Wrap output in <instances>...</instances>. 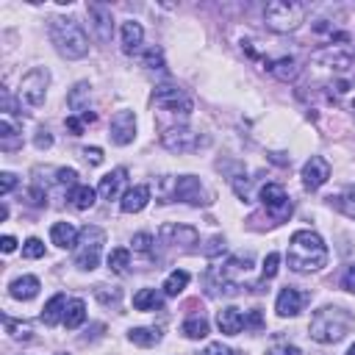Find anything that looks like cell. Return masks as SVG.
Returning <instances> with one entry per match:
<instances>
[{"mask_svg": "<svg viewBox=\"0 0 355 355\" xmlns=\"http://www.w3.org/2000/svg\"><path fill=\"white\" fill-rule=\"evenodd\" d=\"M286 261H288V269L300 275L319 272L327 263V244L316 230H297L288 239Z\"/></svg>", "mask_w": 355, "mask_h": 355, "instance_id": "cell-1", "label": "cell"}, {"mask_svg": "<svg viewBox=\"0 0 355 355\" xmlns=\"http://www.w3.org/2000/svg\"><path fill=\"white\" fill-rule=\"evenodd\" d=\"M352 324H355V316L347 308L324 305V308L313 311V316L308 322V336L316 344H336L352 330Z\"/></svg>", "mask_w": 355, "mask_h": 355, "instance_id": "cell-2", "label": "cell"}, {"mask_svg": "<svg viewBox=\"0 0 355 355\" xmlns=\"http://www.w3.org/2000/svg\"><path fill=\"white\" fill-rule=\"evenodd\" d=\"M50 42L58 55L67 61H78L89 55V33L75 17H53L50 19Z\"/></svg>", "mask_w": 355, "mask_h": 355, "instance_id": "cell-3", "label": "cell"}, {"mask_svg": "<svg viewBox=\"0 0 355 355\" xmlns=\"http://www.w3.org/2000/svg\"><path fill=\"white\" fill-rule=\"evenodd\" d=\"M308 17V6L294 0H272L263 6V25L275 33H291L297 31Z\"/></svg>", "mask_w": 355, "mask_h": 355, "instance_id": "cell-4", "label": "cell"}, {"mask_svg": "<svg viewBox=\"0 0 355 355\" xmlns=\"http://www.w3.org/2000/svg\"><path fill=\"white\" fill-rule=\"evenodd\" d=\"M355 67V53L344 44H327L311 55V69L319 75H347Z\"/></svg>", "mask_w": 355, "mask_h": 355, "instance_id": "cell-5", "label": "cell"}, {"mask_svg": "<svg viewBox=\"0 0 355 355\" xmlns=\"http://www.w3.org/2000/svg\"><path fill=\"white\" fill-rule=\"evenodd\" d=\"M103 244H105V230L103 227H97V225L80 227V236H78V244H75V266L80 272L97 269L100 255H103Z\"/></svg>", "mask_w": 355, "mask_h": 355, "instance_id": "cell-6", "label": "cell"}, {"mask_svg": "<svg viewBox=\"0 0 355 355\" xmlns=\"http://www.w3.org/2000/svg\"><path fill=\"white\" fill-rule=\"evenodd\" d=\"M47 86H50V69L47 67H33L22 75V80L17 86V100L25 108H39V105H44Z\"/></svg>", "mask_w": 355, "mask_h": 355, "instance_id": "cell-7", "label": "cell"}, {"mask_svg": "<svg viewBox=\"0 0 355 355\" xmlns=\"http://www.w3.org/2000/svg\"><path fill=\"white\" fill-rule=\"evenodd\" d=\"M161 144L169 153H197V150L211 144V136L200 133V130H194L189 125H175V128H166L161 133Z\"/></svg>", "mask_w": 355, "mask_h": 355, "instance_id": "cell-8", "label": "cell"}, {"mask_svg": "<svg viewBox=\"0 0 355 355\" xmlns=\"http://www.w3.org/2000/svg\"><path fill=\"white\" fill-rule=\"evenodd\" d=\"M153 100H155V105L161 108V111H169V114H191V108H194V103H191V97L180 89V86H175V83H161V86H155V92H153Z\"/></svg>", "mask_w": 355, "mask_h": 355, "instance_id": "cell-9", "label": "cell"}, {"mask_svg": "<svg viewBox=\"0 0 355 355\" xmlns=\"http://www.w3.org/2000/svg\"><path fill=\"white\" fill-rule=\"evenodd\" d=\"M172 200L189 202V205H208L211 202V194L205 191V186L200 183V178H194V175H178L172 180Z\"/></svg>", "mask_w": 355, "mask_h": 355, "instance_id": "cell-10", "label": "cell"}, {"mask_svg": "<svg viewBox=\"0 0 355 355\" xmlns=\"http://www.w3.org/2000/svg\"><path fill=\"white\" fill-rule=\"evenodd\" d=\"M108 139H111V144H116V147H128V144L136 139V114H133L130 108H119V111L111 116Z\"/></svg>", "mask_w": 355, "mask_h": 355, "instance_id": "cell-11", "label": "cell"}, {"mask_svg": "<svg viewBox=\"0 0 355 355\" xmlns=\"http://www.w3.org/2000/svg\"><path fill=\"white\" fill-rule=\"evenodd\" d=\"M86 14H89V28L94 33V39L100 44H108L111 36H114V17H111V8L105 3H89L86 6Z\"/></svg>", "mask_w": 355, "mask_h": 355, "instance_id": "cell-12", "label": "cell"}, {"mask_svg": "<svg viewBox=\"0 0 355 355\" xmlns=\"http://www.w3.org/2000/svg\"><path fill=\"white\" fill-rule=\"evenodd\" d=\"M158 236L164 244L169 247H180V250H191L200 244V233L191 225H178V222H164L158 227Z\"/></svg>", "mask_w": 355, "mask_h": 355, "instance_id": "cell-13", "label": "cell"}, {"mask_svg": "<svg viewBox=\"0 0 355 355\" xmlns=\"http://www.w3.org/2000/svg\"><path fill=\"white\" fill-rule=\"evenodd\" d=\"M258 197H261L263 208H266L275 219H286V216L291 214V200H288V194H286V189H283L280 183H266V186H261Z\"/></svg>", "mask_w": 355, "mask_h": 355, "instance_id": "cell-14", "label": "cell"}, {"mask_svg": "<svg viewBox=\"0 0 355 355\" xmlns=\"http://www.w3.org/2000/svg\"><path fill=\"white\" fill-rule=\"evenodd\" d=\"M300 178H302V186H305L308 191H316V189H322V186L330 180V164H327L322 155H311V158L302 164Z\"/></svg>", "mask_w": 355, "mask_h": 355, "instance_id": "cell-15", "label": "cell"}, {"mask_svg": "<svg viewBox=\"0 0 355 355\" xmlns=\"http://www.w3.org/2000/svg\"><path fill=\"white\" fill-rule=\"evenodd\" d=\"M128 183V169L125 166H116L111 172H105L97 183V194L103 200H122V189Z\"/></svg>", "mask_w": 355, "mask_h": 355, "instance_id": "cell-16", "label": "cell"}, {"mask_svg": "<svg viewBox=\"0 0 355 355\" xmlns=\"http://www.w3.org/2000/svg\"><path fill=\"white\" fill-rule=\"evenodd\" d=\"M302 305H305V294H302L300 288L286 286V288L277 291V300H275V311H277V316L291 319V316H297V313L302 311Z\"/></svg>", "mask_w": 355, "mask_h": 355, "instance_id": "cell-17", "label": "cell"}, {"mask_svg": "<svg viewBox=\"0 0 355 355\" xmlns=\"http://www.w3.org/2000/svg\"><path fill=\"white\" fill-rule=\"evenodd\" d=\"M119 42H122V53L125 55L139 53L141 50V42H144V28L136 19H125L122 28H119Z\"/></svg>", "mask_w": 355, "mask_h": 355, "instance_id": "cell-18", "label": "cell"}, {"mask_svg": "<svg viewBox=\"0 0 355 355\" xmlns=\"http://www.w3.org/2000/svg\"><path fill=\"white\" fill-rule=\"evenodd\" d=\"M147 202H150V186L139 183V186H133V189H128L122 194L119 208H122V214H139V211L147 208Z\"/></svg>", "mask_w": 355, "mask_h": 355, "instance_id": "cell-19", "label": "cell"}, {"mask_svg": "<svg viewBox=\"0 0 355 355\" xmlns=\"http://www.w3.org/2000/svg\"><path fill=\"white\" fill-rule=\"evenodd\" d=\"M39 288H42V283H39L36 275H19V277H14V280L8 283V294H11L14 300H19V302L33 300V297L39 294Z\"/></svg>", "mask_w": 355, "mask_h": 355, "instance_id": "cell-20", "label": "cell"}, {"mask_svg": "<svg viewBox=\"0 0 355 355\" xmlns=\"http://www.w3.org/2000/svg\"><path fill=\"white\" fill-rule=\"evenodd\" d=\"M216 327H219V333H225V336H239L247 324H244V313L239 311V308H233V305H227V308H222L219 313H216Z\"/></svg>", "mask_w": 355, "mask_h": 355, "instance_id": "cell-21", "label": "cell"}, {"mask_svg": "<svg viewBox=\"0 0 355 355\" xmlns=\"http://www.w3.org/2000/svg\"><path fill=\"white\" fill-rule=\"evenodd\" d=\"M89 100H92V86H89V80H78V83L69 89V94H67V108L80 116L83 111H92V108H89Z\"/></svg>", "mask_w": 355, "mask_h": 355, "instance_id": "cell-22", "label": "cell"}, {"mask_svg": "<svg viewBox=\"0 0 355 355\" xmlns=\"http://www.w3.org/2000/svg\"><path fill=\"white\" fill-rule=\"evenodd\" d=\"M78 236H80V230H78L72 222H55V225L50 227V241H53L55 247H61V250H75Z\"/></svg>", "mask_w": 355, "mask_h": 355, "instance_id": "cell-23", "label": "cell"}, {"mask_svg": "<svg viewBox=\"0 0 355 355\" xmlns=\"http://www.w3.org/2000/svg\"><path fill=\"white\" fill-rule=\"evenodd\" d=\"M330 97H333L344 111H349V114L355 116V78H352V80H336V83L330 86Z\"/></svg>", "mask_w": 355, "mask_h": 355, "instance_id": "cell-24", "label": "cell"}, {"mask_svg": "<svg viewBox=\"0 0 355 355\" xmlns=\"http://www.w3.org/2000/svg\"><path fill=\"white\" fill-rule=\"evenodd\" d=\"M22 144V130L17 128V122L8 116V114H3L0 116V147L6 150V153H11V150H17Z\"/></svg>", "mask_w": 355, "mask_h": 355, "instance_id": "cell-25", "label": "cell"}, {"mask_svg": "<svg viewBox=\"0 0 355 355\" xmlns=\"http://www.w3.org/2000/svg\"><path fill=\"white\" fill-rule=\"evenodd\" d=\"M266 69H269L277 80H294V78L300 75V61H297L294 55H280V58L269 61Z\"/></svg>", "mask_w": 355, "mask_h": 355, "instance_id": "cell-26", "label": "cell"}, {"mask_svg": "<svg viewBox=\"0 0 355 355\" xmlns=\"http://www.w3.org/2000/svg\"><path fill=\"white\" fill-rule=\"evenodd\" d=\"M67 297L64 294H53L47 302H44V308H42V322L44 324H58V322H64V311H67Z\"/></svg>", "mask_w": 355, "mask_h": 355, "instance_id": "cell-27", "label": "cell"}, {"mask_svg": "<svg viewBox=\"0 0 355 355\" xmlns=\"http://www.w3.org/2000/svg\"><path fill=\"white\" fill-rule=\"evenodd\" d=\"M69 202L75 211H89L94 202H97V189H92L89 183H78L72 191H69Z\"/></svg>", "mask_w": 355, "mask_h": 355, "instance_id": "cell-28", "label": "cell"}, {"mask_svg": "<svg viewBox=\"0 0 355 355\" xmlns=\"http://www.w3.org/2000/svg\"><path fill=\"white\" fill-rule=\"evenodd\" d=\"M164 305V297H161V291L158 288H139L136 294H133V308L136 311H158Z\"/></svg>", "mask_w": 355, "mask_h": 355, "instance_id": "cell-29", "label": "cell"}, {"mask_svg": "<svg viewBox=\"0 0 355 355\" xmlns=\"http://www.w3.org/2000/svg\"><path fill=\"white\" fill-rule=\"evenodd\" d=\"M180 333H183L186 338H191V341H200V338L208 336V319H205L202 313H191V316L183 319Z\"/></svg>", "mask_w": 355, "mask_h": 355, "instance_id": "cell-30", "label": "cell"}, {"mask_svg": "<svg viewBox=\"0 0 355 355\" xmlns=\"http://www.w3.org/2000/svg\"><path fill=\"white\" fill-rule=\"evenodd\" d=\"M189 280H191V275L186 272V269H172L169 275H166V280H164V294L166 297H178V294H183L186 291V286H189Z\"/></svg>", "mask_w": 355, "mask_h": 355, "instance_id": "cell-31", "label": "cell"}, {"mask_svg": "<svg viewBox=\"0 0 355 355\" xmlns=\"http://www.w3.org/2000/svg\"><path fill=\"white\" fill-rule=\"evenodd\" d=\"M83 322H86V302H83V300H69L61 324H64L67 330H78Z\"/></svg>", "mask_w": 355, "mask_h": 355, "instance_id": "cell-32", "label": "cell"}, {"mask_svg": "<svg viewBox=\"0 0 355 355\" xmlns=\"http://www.w3.org/2000/svg\"><path fill=\"white\" fill-rule=\"evenodd\" d=\"M3 324H6L8 338H14V341H31V338H33V324H31V322H25V319L3 316Z\"/></svg>", "mask_w": 355, "mask_h": 355, "instance_id": "cell-33", "label": "cell"}, {"mask_svg": "<svg viewBox=\"0 0 355 355\" xmlns=\"http://www.w3.org/2000/svg\"><path fill=\"white\" fill-rule=\"evenodd\" d=\"M128 341L136 347H155L161 341V333L153 327H130L128 330Z\"/></svg>", "mask_w": 355, "mask_h": 355, "instance_id": "cell-34", "label": "cell"}, {"mask_svg": "<svg viewBox=\"0 0 355 355\" xmlns=\"http://www.w3.org/2000/svg\"><path fill=\"white\" fill-rule=\"evenodd\" d=\"M128 266H130V250H128V247H114V250L108 252V269H111L114 275H125Z\"/></svg>", "mask_w": 355, "mask_h": 355, "instance_id": "cell-35", "label": "cell"}, {"mask_svg": "<svg viewBox=\"0 0 355 355\" xmlns=\"http://www.w3.org/2000/svg\"><path fill=\"white\" fill-rule=\"evenodd\" d=\"M141 64H144L147 69H153V72H155V69H158V72H164V69H166L164 50H161V47H155V44H153V47H147V50L141 53Z\"/></svg>", "mask_w": 355, "mask_h": 355, "instance_id": "cell-36", "label": "cell"}, {"mask_svg": "<svg viewBox=\"0 0 355 355\" xmlns=\"http://www.w3.org/2000/svg\"><path fill=\"white\" fill-rule=\"evenodd\" d=\"M330 205H336V208H338L341 214H347V216H355V189H347V191L330 197Z\"/></svg>", "mask_w": 355, "mask_h": 355, "instance_id": "cell-37", "label": "cell"}, {"mask_svg": "<svg viewBox=\"0 0 355 355\" xmlns=\"http://www.w3.org/2000/svg\"><path fill=\"white\" fill-rule=\"evenodd\" d=\"M94 297H97L103 305H119L122 288H116V286H97V288H94Z\"/></svg>", "mask_w": 355, "mask_h": 355, "instance_id": "cell-38", "label": "cell"}, {"mask_svg": "<svg viewBox=\"0 0 355 355\" xmlns=\"http://www.w3.org/2000/svg\"><path fill=\"white\" fill-rule=\"evenodd\" d=\"M44 255V241L31 236L25 244H22V258H42Z\"/></svg>", "mask_w": 355, "mask_h": 355, "instance_id": "cell-39", "label": "cell"}, {"mask_svg": "<svg viewBox=\"0 0 355 355\" xmlns=\"http://www.w3.org/2000/svg\"><path fill=\"white\" fill-rule=\"evenodd\" d=\"M277 269H280V255H277V252H269V255L263 258V266H261V277H263V280H272V277L277 275Z\"/></svg>", "mask_w": 355, "mask_h": 355, "instance_id": "cell-40", "label": "cell"}, {"mask_svg": "<svg viewBox=\"0 0 355 355\" xmlns=\"http://www.w3.org/2000/svg\"><path fill=\"white\" fill-rule=\"evenodd\" d=\"M55 180L61 183V186H69V191L78 186V172L72 169V166H61V169H55Z\"/></svg>", "mask_w": 355, "mask_h": 355, "instance_id": "cell-41", "label": "cell"}, {"mask_svg": "<svg viewBox=\"0 0 355 355\" xmlns=\"http://www.w3.org/2000/svg\"><path fill=\"white\" fill-rule=\"evenodd\" d=\"M153 241H155V239H153V233H136V236L130 239L133 252H144V255L153 250Z\"/></svg>", "mask_w": 355, "mask_h": 355, "instance_id": "cell-42", "label": "cell"}, {"mask_svg": "<svg viewBox=\"0 0 355 355\" xmlns=\"http://www.w3.org/2000/svg\"><path fill=\"white\" fill-rule=\"evenodd\" d=\"M202 252H205L208 258H216L219 252H225V236H211L208 244L202 247Z\"/></svg>", "mask_w": 355, "mask_h": 355, "instance_id": "cell-43", "label": "cell"}, {"mask_svg": "<svg viewBox=\"0 0 355 355\" xmlns=\"http://www.w3.org/2000/svg\"><path fill=\"white\" fill-rule=\"evenodd\" d=\"M33 144H36V150H50L53 147V133L47 128H39L36 136H33Z\"/></svg>", "mask_w": 355, "mask_h": 355, "instance_id": "cell-44", "label": "cell"}, {"mask_svg": "<svg viewBox=\"0 0 355 355\" xmlns=\"http://www.w3.org/2000/svg\"><path fill=\"white\" fill-rule=\"evenodd\" d=\"M14 186H17V175H14V172H0V194H3V197L11 194Z\"/></svg>", "mask_w": 355, "mask_h": 355, "instance_id": "cell-45", "label": "cell"}, {"mask_svg": "<svg viewBox=\"0 0 355 355\" xmlns=\"http://www.w3.org/2000/svg\"><path fill=\"white\" fill-rule=\"evenodd\" d=\"M64 125H67V130H69L72 136H80V133H83V128H86V122H83L80 116H75V114H69V116L64 119Z\"/></svg>", "mask_w": 355, "mask_h": 355, "instance_id": "cell-46", "label": "cell"}, {"mask_svg": "<svg viewBox=\"0 0 355 355\" xmlns=\"http://www.w3.org/2000/svg\"><path fill=\"white\" fill-rule=\"evenodd\" d=\"M266 355H302V352L294 344H275V347L266 349Z\"/></svg>", "mask_w": 355, "mask_h": 355, "instance_id": "cell-47", "label": "cell"}, {"mask_svg": "<svg viewBox=\"0 0 355 355\" xmlns=\"http://www.w3.org/2000/svg\"><path fill=\"white\" fill-rule=\"evenodd\" d=\"M80 155H83V158H86L92 166L103 164V150H100V147H83V150H80Z\"/></svg>", "mask_w": 355, "mask_h": 355, "instance_id": "cell-48", "label": "cell"}, {"mask_svg": "<svg viewBox=\"0 0 355 355\" xmlns=\"http://www.w3.org/2000/svg\"><path fill=\"white\" fill-rule=\"evenodd\" d=\"M341 288H347V291L355 294V263H349V266L344 269V275H341Z\"/></svg>", "mask_w": 355, "mask_h": 355, "instance_id": "cell-49", "label": "cell"}, {"mask_svg": "<svg viewBox=\"0 0 355 355\" xmlns=\"http://www.w3.org/2000/svg\"><path fill=\"white\" fill-rule=\"evenodd\" d=\"M202 355H233V349H230L227 344H222V341H211V344L202 349Z\"/></svg>", "mask_w": 355, "mask_h": 355, "instance_id": "cell-50", "label": "cell"}, {"mask_svg": "<svg viewBox=\"0 0 355 355\" xmlns=\"http://www.w3.org/2000/svg\"><path fill=\"white\" fill-rule=\"evenodd\" d=\"M0 250H3V252H14V250H17V239H14V236H3V239H0Z\"/></svg>", "mask_w": 355, "mask_h": 355, "instance_id": "cell-51", "label": "cell"}, {"mask_svg": "<svg viewBox=\"0 0 355 355\" xmlns=\"http://www.w3.org/2000/svg\"><path fill=\"white\" fill-rule=\"evenodd\" d=\"M244 324H250V327H261V313H258V311H250V313L244 316Z\"/></svg>", "mask_w": 355, "mask_h": 355, "instance_id": "cell-52", "label": "cell"}, {"mask_svg": "<svg viewBox=\"0 0 355 355\" xmlns=\"http://www.w3.org/2000/svg\"><path fill=\"white\" fill-rule=\"evenodd\" d=\"M347 355H355V344H352V347H349V349H347Z\"/></svg>", "mask_w": 355, "mask_h": 355, "instance_id": "cell-53", "label": "cell"}, {"mask_svg": "<svg viewBox=\"0 0 355 355\" xmlns=\"http://www.w3.org/2000/svg\"><path fill=\"white\" fill-rule=\"evenodd\" d=\"M61 355H67V352H61Z\"/></svg>", "mask_w": 355, "mask_h": 355, "instance_id": "cell-54", "label": "cell"}]
</instances>
